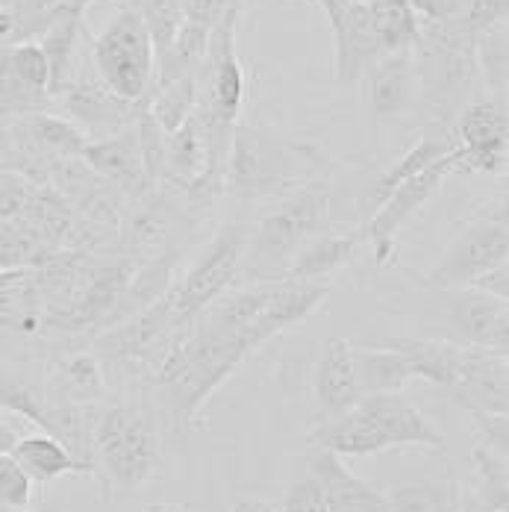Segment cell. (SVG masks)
Instances as JSON below:
<instances>
[{"mask_svg": "<svg viewBox=\"0 0 509 512\" xmlns=\"http://www.w3.org/2000/svg\"><path fill=\"white\" fill-rule=\"evenodd\" d=\"M330 209L333 192L318 180L280 198V206L259 221L254 236L248 239L239 277H245L248 283L283 280L295 254L318 233H324Z\"/></svg>", "mask_w": 509, "mask_h": 512, "instance_id": "cell-1", "label": "cell"}, {"mask_svg": "<svg viewBox=\"0 0 509 512\" xmlns=\"http://www.w3.org/2000/svg\"><path fill=\"white\" fill-rule=\"evenodd\" d=\"M318 168H324V162L318 159L315 148L289 145L256 127L239 124L224 168V192L245 201L286 198L312 183Z\"/></svg>", "mask_w": 509, "mask_h": 512, "instance_id": "cell-2", "label": "cell"}, {"mask_svg": "<svg viewBox=\"0 0 509 512\" xmlns=\"http://www.w3.org/2000/svg\"><path fill=\"white\" fill-rule=\"evenodd\" d=\"M159 465V430L153 412L115 404L98 412L95 421V474L106 489L133 495L153 477Z\"/></svg>", "mask_w": 509, "mask_h": 512, "instance_id": "cell-3", "label": "cell"}, {"mask_svg": "<svg viewBox=\"0 0 509 512\" xmlns=\"http://www.w3.org/2000/svg\"><path fill=\"white\" fill-rule=\"evenodd\" d=\"M415 71L436 118H451L474 77V36L459 21L421 24L412 45Z\"/></svg>", "mask_w": 509, "mask_h": 512, "instance_id": "cell-4", "label": "cell"}, {"mask_svg": "<svg viewBox=\"0 0 509 512\" xmlns=\"http://www.w3.org/2000/svg\"><path fill=\"white\" fill-rule=\"evenodd\" d=\"M95 68L101 74V83L124 103L148 101L153 83L156 56L145 21L133 6H124L95 39Z\"/></svg>", "mask_w": 509, "mask_h": 512, "instance_id": "cell-5", "label": "cell"}, {"mask_svg": "<svg viewBox=\"0 0 509 512\" xmlns=\"http://www.w3.org/2000/svg\"><path fill=\"white\" fill-rule=\"evenodd\" d=\"M248 236L239 224H224L204 254L195 259V265L180 277V283H171L162 295L168 315L183 330L198 312H204L212 301L227 295L239 274H242V256H245Z\"/></svg>", "mask_w": 509, "mask_h": 512, "instance_id": "cell-6", "label": "cell"}, {"mask_svg": "<svg viewBox=\"0 0 509 512\" xmlns=\"http://www.w3.org/2000/svg\"><path fill=\"white\" fill-rule=\"evenodd\" d=\"M451 174H468V159H465V151H462L459 145L451 154L439 156V159L430 162L424 171H418L415 177H409L407 183H401V186L386 198V204L380 206V209L368 218V227L362 230V236L368 239L377 265H389V262H392L398 230H401L409 218L442 189V183H445Z\"/></svg>", "mask_w": 509, "mask_h": 512, "instance_id": "cell-7", "label": "cell"}, {"mask_svg": "<svg viewBox=\"0 0 509 512\" xmlns=\"http://www.w3.org/2000/svg\"><path fill=\"white\" fill-rule=\"evenodd\" d=\"M509 254L507 204L489 218H477L462 230L457 242L442 256V262L424 277V283L436 292H451L471 286L480 274L504 265Z\"/></svg>", "mask_w": 509, "mask_h": 512, "instance_id": "cell-8", "label": "cell"}, {"mask_svg": "<svg viewBox=\"0 0 509 512\" xmlns=\"http://www.w3.org/2000/svg\"><path fill=\"white\" fill-rule=\"evenodd\" d=\"M454 136L468 159V174H507V103H471L459 112Z\"/></svg>", "mask_w": 509, "mask_h": 512, "instance_id": "cell-9", "label": "cell"}, {"mask_svg": "<svg viewBox=\"0 0 509 512\" xmlns=\"http://www.w3.org/2000/svg\"><path fill=\"white\" fill-rule=\"evenodd\" d=\"M445 295L448 324L462 339L459 345L468 348H486L509 354V307L507 301H498L477 289H451Z\"/></svg>", "mask_w": 509, "mask_h": 512, "instance_id": "cell-10", "label": "cell"}, {"mask_svg": "<svg viewBox=\"0 0 509 512\" xmlns=\"http://www.w3.org/2000/svg\"><path fill=\"white\" fill-rule=\"evenodd\" d=\"M80 159L101 180L118 186L130 198H142V195H151L153 192L151 186H148V177H145V162H142V145H139L136 118L130 124H124L121 130L109 133V136L89 139V145L83 148Z\"/></svg>", "mask_w": 509, "mask_h": 512, "instance_id": "cell-11", "label": "cell"}, {"mask_svg": "<svg viewBox=\"0 0 509 512\" xmlns=\"http://www.w3.org/2000/svg\"><path fill=\"white\" fill-rule=\"evenodd\" d=\"M315 421L336 418L359 404V383L354 371V345L348 339H327L312 374Z\"/></svg>", "mask_w": 509, "mask_h": 512, "instance_id": "cell-12", "label": "cell"}, {"mask_svg": "<svg viewBox=\"0 0 509 512\" xmlns=\"http://www.w3.org/2000/svg\"><path fill=\"white\" fill-rule=\"evenodd\" d=\"M357 407L380 427L389 448H445V433L418 407H412L401 392L359 398Z\"/></svg>", "mask_w": 509, "mask_h": 512, "instance_id": "cell-13", "label": "cell"}, {"mask_svg": "<svg viewBox=\"0 0 509 512\" xmlns=\"http://www.w3.org/2000/svg\"><path fill=\"white\" fill-rule=\"evenodd\" d=\"M306 468L309 477L318 483L330 512H389L386 495L348 471V465L336 454L324 448H309Z\"/></svg>", "mask_w": 509, "mask_h": 512, "instance_id": "cell-14", "label": "cell"}, {"mask_svg": "<svg viewBox=\"0 0 509 512\" xmlns=\"http://www.w3.org/2000/svg\"><path fill=\"white\" fill-rule=\"evenodd\" d=\"M454 404L468 412H498L509 407V365L507 354L474 348L462 377L451 386Z\"/></svg>", "mask_w": 509, "mask_h": 512, "instance_id": "cell-15", "label": "cell"}, {"mask_svg": "<svg viewBox=\"0 0 509 512\" xmlns=\"http://www.w3.org/2000/svg\"><path fill=\"white\" fill-rule=\"evenodd\" d=\"M380 348H389L395 354L407 359L412 368V377H424L436 386L451 389L462 377L468 359L474 354V348L459 345V342H445V339H415V336H395V339H383L374 342Z\"/></svg>", "mask_w": 509, "mask_h": 512, "instance_id": "cell-16", "label": "cell"}, {"mask_svg": "<svg viewBox=\"0 0 509 512\" xmlns=\"http://www.w3.org/2000/svg\"><path fill=\"white\" fill-rule=\"evenodd\" d=\"M306 442L309 448H324L336 457H371L389 451V442L380 433V427L359 407L327 421H315Z\"/></svg>", "mask_w": 509, "mask_h": 512, "instance_id": "cell-17", "label": "cell"}, {"mask_svg": "<svg viewBox=\"0 0 509 512\" xmlns=\"http://www.w3.org/2000/svg\"><path fill=\"white\" fill-rule=\"evenodd\" d=\"M412 77L415 59L412 51L383 53L365 71L368 83V103L377 118H401L412 106Z\"/></svg>", "mask_w": 509, "mask_h": 512, "instance_id": "cell-18", "label": "cell"}, {"mask_svg": "<svg viewBox=\"0 0 509 512\" xmlns=\"http://www.w3.org/2000/svg\"><path fill=\"white\" fill-rule=\"evenodd\" d=\"M362 230L351 233H318L312 242L295 254L289 262L283 280H301V283H327L336 271L351 265L357 259L359 245H362Z\"/></svg>", "mask_w": 509, "mask_h": 512, "instance_id": "cell-19", "label": "cell"}, {"mask_svg": "<svg viewBox=\"0 0 509 512\" xmlns=\"http://www.w3.org/2000/svg\"><path fill=\"white\" fill-rule=\"evenodd\" d=\"M62 101H65V109L68 115L77 121V127L86 133V130H103L106 136L121 130L124 124H130L136 115H130L133 103L118 101L106 86H98V83H74V86H65L62 92ZM139 109V103H136ZM89 136V133H86ZM92 139V136H89Z\"/></svg>", "mask_w": 509, "mask_h": 512, "instance_id": "cell-20", "label": "cell"}, {"mask_svg": "<svg viewBox=\"0 0 509 512\" xmlns=\"http://www.w3.org/2000/svg\"><path fill=\"white\" fill-rule=\"evenodd\" d=\"M454 148H457V139H445V136H424V139H418L398 162H392L389 171H383V174L371 183L368 195L362 198L365 215L371 218L380 206L386 204V198H389L401 183H407L409 177H415L418 171H424V168H427L430 162H436L439 156L451 154Z\"/></svg>", "mask_w": 509, "mask_h": 512, "instance_id": "cell-21", "label": "cell"}, {"mask_svg": "<svg viewBox=\"0 0 509 512\" xmlns=\"http://www.w3.org/2000/svg\"><path fill=\"white\" fill-rule=\"evenodd\" d=\"M354 371H357L359 395H392L401 392L407 386V380L412 377V368L407 365V359L389 348L380 345H362L354 348Z\"/></svg>", "mask_w": 509, "mask_h": 512, "instance_id": "cell-22", "label": "cell"}, {"mask_svg": "<svg viewBox=\"0 0 509 512\" xmlns=\"http://www.w3.org/2000/svg\"><path fill=\"white\" fill-rule=\"evenodd\" d=\"M204 130L198 115L192 112L174 133L165 136V174L162 183H177L183 189H189L198 174L204 171Z\"/></svg>", "mask_w": 509, "mask_h": 512, "instance_id": "cell-23", "label": "cell"}, {"mask_svg": "<svg viewBox=\"0 0 509 512\" xmlns=\"http://www.w3.org/2000/svg\"><path fill=\"white\" fill-rule=\"evenodd\" d=\"M21 133H24V139H27V145L33 151H39L42 156H51V159L80 156L83 148L89 145V136L77 124L48 115V112L27 115L24 124H21Z\"/></svg>", "mask_w": 509, "mask_h": 512, "instance_id": "cell-24", "label": "cell"}, {"mask_svg": "<svg viewBox=\"0 0 509 512\" xmlns=\"http://www.w3.org/2000/svg\"><path fill=\"white\" fill-rule=\"evenodd\" d=\"M9 454L27 471V477L33 483H51L56 477H65V474H86L83 465L74 460L56 439H51L48 433L18 439V445Z\"/></svg>", "mask_w": 509, "mask_h": 512, "instance_id": "cell-25", "label": "cell"}, {"mask_svg": "<svg viewBox=\"0 0 509 512\" xmlns=\"http://www.w3.org/2000/svg\"><path fill=\"white\" fill-rule=\"evenodd\" d=\"M106 392L101 362L95 354H74L65 357L53 371L51 398L68 404H98Z\"/></svg>", "mask_w": 509, "mask_h": 512, "instance_id": "cell-26", "label": "cell"}, {"mask_svg": "<svg viewBox=\"0 0 509 512\" xmlns=\"http://www.w3.org/2000/svg\"><path fill=\"white\" fill-rule=\"evenodd\" d=\"M365 6L380 53L412 51L421 24L407 0H368Z\"/></svg>", "mask_w": 509, "mask_h": 512, "instance_id": "cell-27", "label": "cell"}, {"mask_svg": "<svg viewBox=\"0 0 509 512\" xmlns=\"http://www.w3.org/2000/svg\"><path fill=\"white\" fill-rule=\"evenodd\" d=\"M389 512H480L459 486L451 483H421V486H398L386 495Z\"/></svg>", "mask_w": 509, "mask_h": 512, "instance_id": "cell-28", "label": "cell"}, {"mask_svg": "<svg viewBox=\"0 0 509 512\" xmlns=\"http://www.w3.org/2000/svg\"><path fill=\"white\" fill-rule=\"evenodd\" d=\"M198 106V83L195 77H177L168 83H156L153 95H148V112L156 127L168 136L174 133Z\"/></svg>", "mask_w": 509, "mask_h": 512, "instance_id": "cell-29", "label": "cell"}, {"mask_svg": "<svg viewBox=\"0 0 509 512\" xmlns=\"http://www.w3.org/2000/svg\"><path fill=\"white\" fill-rule=\"evenodd\" d=\"M0 68L30 95L45 98L48 101V83H51V68H48V56L36 45V42H24L15 48H3L0 51Z\"/></svg>", "mask_w": 509, "mask_h": 512, "instance_id": "cell-30", "label": "cell"}, {"mask_svg": "<svg viewBox=\"0 0 509 512\" xmlns=\"http://www.w3.org/2000/svg\"><path fill=\"white\" fill-rule=\"evenodd\" d=\"M474 59L495 95L492 101L507 103V21L474 36Z\"/></svg>", "mask_w": 509, "mask_h": 512, "instance_id": "cell-31", "label": "cell"}, {"mask_svg": "<svg viewBox=\"0 0 509 512\" xmlns=\"http://www.w3.org/2000/svg\"><path fill=\"white\" fill-rule=\"evenodd\" d=\"M142 21H145V30L151 36L153 56L159 59L162 53L171 48V42L177 39L180 27L186 24L183 18V9L177 0H139L136 3Z\"/></svg>", "mask_w": 509, "mask_h": 512, "instance_id": "cell-32", "label": "cell"}, {"mask_svg": "<svg viewBox=\"0 0 509 512\" xmlns=\"http://www.w3.org/2000/svg\"><path fill=\"white\" fill-rule=\"evenodd\" d=\"M474 465H477V492L480 504L489 512L509 510V468L504 457H495L474 445Z\"/></svg>", "mask_w": 509, "mask_h": 512, "instance_id": "cell-33", "label": "cell"}, {"mask_svg": "<svg viewBox=\"0 0 509 512\" xmlns=\"http://www.w3.org/2000/svg\"><path fill=\"white\" fill-rule=\"evenodd\" d=\"M33 501V480L12 454H0V504L12 512H27Z\"/></svg>", "mask_w": 509, "mask_h": 512, "instance_id": "cell-34", "label": "cell"}, {"mask_svg": "<svg viewBox=\"0 0 509 512\" xmlns=\"http://www.w3.org/2000/svg\"><path fill=\"white\" fill-rule=\"evenodd\" d=\"M474 445L509 460V418L498 412H471Z\"/></svg>", "mask_w": 509, "mask_h": 512, "instance_id": "cell-35", "label": "cell"}, {"mask_svg": "<svg viewBox=\"0 0 509 512\" xmlns=\"http://www.w3.org/2000/svg\"><path fill=\"white\" fill-rule=\"evenodd\" d=\"M504 21H507V0H468L465 12L459 18V24L471 36H477L495 24H504Z\"/></svg>", "mask_w": 509, "mask_h": 512, "instance_id": "cell-36", "label": "cell"}, {"mask_svg": "<svg viewBox=\"0 0 509 512\" xmlns=\"http://www.w3.org/2000/svg\"><path fill=\"white\" fill-rule=\"evenodd\" d=\"M277 512H330L327 501L318 489V483L306 474L298 483H292L283 495V504Z\"/></svg>", "mask_w": 509, "mask_h": 512, "instance_id": "cell-37", "label": "cell"}, {"mask_svg": "<svg viewBox=\"0 0 509 512\" xmlns=\"http://www.w3.org/2000/svg\"><path fill=\"white\" fill-rule=\"evenodd\" d=\"M180 9H183V18L189 24H198L204 30H212L230 6H236L239 0H177Z\"/></svg>", "mask_w": 509, "mask_h": 512, "instance_id": "cell-38", "label": "cell"}, {"mask_svg": "<svg viewBox=\"0 0 509 512\" xmlns=\"http://www.w3.org/2000/svg\"><path fill=\"white\" fill-rule=\"evenodd\" d=\"M468 289V286H465ZM471 289H477V292H486V295H492V298H498V301H509V265H495L492 271H486V274H480L474 283H471Z\"/></svg>", "mask_w": 509, "mask_h": 512, "instance_id": "cell-39", "label": "cell"}, {"mask_svg": "<svg viewBox=\"0 0 509 512\" xmlns=\"http://www.w3.org/2000/svg\"><path fill=\"white\" fill-rule=\"evenodd\" d=\"M18 430H15V424H9V421H3L0 418V454H9L15 445H18Z\"/></svg>", "mask_w": 509, "mask_h": 512, "instance_id": "cell-40", "label": "cell"}, {"mask_svg": "<svg viewBox=\"0 0 509 512\" xmlns=\"http://www.w3.org/2000/svg\"><path fill=\"white\" fill-rule=\"evenodd\" d=\"M233 512H277V507H271L265 501H242V504H236Z\"/></svg>", "mask_w": 509, "mask_h": 512, "instance_id": "cell-41", "label": "cell"}, {"mask_svg": "<svg viewBox=\"0 0 509 512\" xmlns=\"http://www.w3.org/2000/svg\"><path fill=\"white\" fill-rule=\"evenodd\" d=\"M145 512H192L189 507H183V504H151V507H145Z\"/></svg>", "mask_w": 509, "mask_h": 512, "instance_id": "cell-42", "label": "cell"}, {"mask_svg": "<svg viewBox=\"0 0 509 512\" xmlns=\"http://www.w3.org/2000/svg\"><path fill=\"white\" fill-rule=\"evenodd\" d=\"M359 3H368V0H359Z\"/></svg>", "mask_w": 509, "mask_h": 512, "instance_id": "cell-43", "label": "cell"}]
</instances>
